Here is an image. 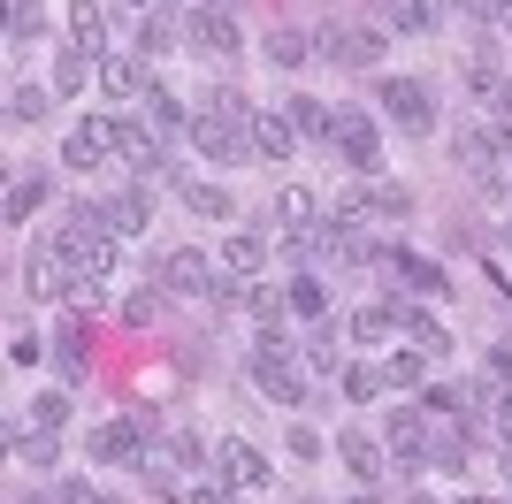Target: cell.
<instances>
[{
  "label": "cell",
  "mask_w": 512,
  "mask_h": 504,
  "mask_svg": "<svg viewBox=\"0 0 512 504\" xmlns=\"http://www.w3.org/2000/svg\"><path fill=\"white\" fill-rule=\"evenodd\" d=\"M306 504H321V497H306Z\"/></svg>",
  "instance_id": "cell-54"
},
{
  "label": "cell",
  "mask_w": 512,
  "mask_h": 504,
  "mask_svg": "<svg viewBox=\"0 0 512 504\" xmlns=\"http://www.w3.org/2000/svg\"><path fill=\"white\" fill-rule=\"evenodd\" d=\"M192 46L214 54V62H230V54H237V23L222 16V8H199V16H192Z\"/></svg>",
  "instance_id": "cell-17"
},
{
  "label": "cell",
  "mask_w": 512,
  "mask_h": 504,
  "mask_svg": "<svg viewBox=\"0 0 512 504\" xmlns=\"http://www.w3.org/2000/svg\"><path fill=\"white\" fill-rule=\"evenodd\" d=\"M46 31V16H39V0H8V46H31Z\"/></svg>",
  "instance_id": "cell-31"
},
{
  "label": "cell",
  "mask_w": 512,
  "mask_h": 504,
  "mask_svg": "<svg viewBox=\"0 0 512 504\" xmlns=\"http://www.w3.org/2000/svg\"><path fill=\"white\" fill-rule=\"evenodd\" d=\"M337 459L352 466V482H360V489H375V482H383V466H390V451L367 436V428H337Z\"/></svg>",
  "instance_id": "cell-10"
},
{
  "label": "cell",
  "mask_w": 512,
  "mask_h": 504,
  "mask_svg": "<svg viewBox=\"0 0 512 504\" xmlns=\"http://www.w3.org/2000/svg\"><path fill=\"white\" fill-rule=\"evenodd\" d=\"M283 115L299 123V138H329V107H321V100H306V92H299L291 107H283Z\"/></svg>",
  "instance_id": "cell-32"
},
{
  "label": "cell",
  "mask_w": 512,
  "mask_h": 504,
  "mask_svg": "<svg viewBox=\"0 0 512 504\" xmlns=\"http://www.w3.org/2000/svg\"><path fill=\"white\" fill-rule=\"evenodd\" d=\"M329 146H337L352 168H383V146H375V123H367L360 107H337V115H329Z\"/></svg>",
  "instance_id": "cell-5"
},
{
  "label": "cell",
  "mask_w": 512,
  "mask_h": 504,
  "mask_svg": "<svg viewBox=\"0 0 512 504\" xmlns=\"http://www.w3.org/2000/svg\"><path fill=\"white\" fill-rule=\"evenodd\" d=\"M199 459H207V443H199V436H169V466H199Z\"/></svg>",
  "instance_id": "cell-40"
},
{
  "label": "cell",
  "mask_w": 512,
  "mask_h": 504,
  "mask_svg": "<svg viewBox=\"0 0 512 504\" xmlns=\"http://www.w3.org/2000/svg\"><path fill=\"white\" fill-rule=\"evenodd\" d=\"M321 54L352 62V69H383V31H337V23H321Z\"/></svg>",
  "instance_id": "cell-11"
},
{
  "label": "cell",
  "mask_w": 512,
  "mask_h": 504,
  "mask_svg": "<svg viewBox=\"0 0 512 504\" xmlns=\"http://www.w3.org/2000/svg\"><path fill=\"white\" fill-rule=\"evenodd\" d=\"M306 367H314V375H344V367H337V336H329V329L306 336Z\"/></svg>",
  "instance_id": "cell-34"
},
{
  "label": "cell",
  "mask_w": 512,
  "mask_h": 504,
  "mask_svg": "<svg viewBox=\"0 0 512 504\" xmlns=\"http://www.w3.org/2000/svg\"><path fill=\"white\" fill-rule=\"evenodd\" d=\"M31 420H39V428H69V398L62 390H39V398H31Z\"/></svg>",
  "instance_id": "cell-37"
},
{
  "label": "cell",
  "mask_w": 512,
  "mask_h": 504,
  "mask_svg": "<svg viewBox=\"0 0 512 504\" xmlns=\"http://www.w3.org/2000/svg\"><path fill=\"white\" fill-rule=\"evenodd\" d=\"M107 153H115V115H85V123L62 138V161L69 168H100Z\"/></svg>",
  "instance_id": "cell-8"
},
{
  "label": "cell",
  "mask_w": 512,
  "mask_h": 504,
  "mask_svg": "<svg viewBox=\"0 0 512 504\" xmlns=\"http://www.w3.org/2000/svg\"><path fill=\"white\" fill-rule=\"evenodd\" d=\"M62 504H123V497H107V489H92V482H69Z\"/></svg>",
  "instance_id": "cell-43"
},
{
  "label": "cell",
  "mask_w": 512,
  "mask_h": 504,
  "mask_svg": "<svg viewBox=\"0 0 512 504\" xmlns=\"http://www.w3.org/2000/svg\"><path fill=\"white\" fill-rule=\"evenodd\" d=\"M214 474H222V482H230V489H245V497L276 482V466L260 459V451H253V443H245V436H222V443H214Z\"/></svg>",
  "instance_id": "cell-4"
},
{
  "label": "cell",
  "mask_w": 512,
  "mask_h": 504,
  "mask_svg": "<svg viewBox=\"0 0 512 504\" xmlns=\"http://www.w3.org/2000/svg\"><path fill=\"white\" fill-rule=\"evenodd\" d=\"M85 443H92V459H100V466H138V459H146V443H138L130 420H100Z\"/></svg>",
  "instance_id": "cell-13"
},
{
  "label": "cell",
  "mask_w": 512,
  "mask_h": 504,
  "mask_svg": "<svg viewBox=\"0 0 512 504\" xmlns=\"http://www.w3.org/2000/svg\"><path fill=\"white\" fill-rule=\"evenodd\" d=\"M199 8H214V0H199Z\"/></svg>",
  "instance_id": "cell-53"
},
{
  "label": "cell",
  "mask_w": 512,
  "mask_h": 504,
  "mask_svg": "<svg viewBox=\"0 0 512 504\" xmlns=\"http://www.w3.org/2000/svg\"><path fill=\"white\" fill-rule=\"evenodd\" d=\"M406 344H413L421 359H444V352H451V329H444L436 314H413V306H406Z\"/></svg>",
  "instance_id": "cell-23"
},
{
  "label": "cell",
  "mask_w": 512,
  "mask_h": 504,
  "mask_svg": "<svg viewBox=\"0 0 512 504\" xmlns=\"http://www.w3.org/2000/svg\"><path fill=\"white\" fill-rule=\"evenodd\" d=\"M383 375H390V390H421V382H428V359L406 344V352H390V359H383Z\"/></svg>",
  "instance_id": "cell-29"
},
{
  "label": "cell",
  "mask_w": 512,
  "mask_h": 504,
  "mask_svg": "<svg viewBox=\"0 0 512 504\" xmlns=\"http://www.w3.org/2000/svg\"><path fill=\"white\" fill-rule=\"evenodd\" d=\"M375 16L390 31H406V39H428L436 31V0H375Z\"/></svg>",
  "instance_id": "cell-18"
},
{
  "label": "cell",
  "mask_w": 512,
  "mask_h": 504,
  "mask_svg": "<svg viewBox=\"0 0 512 504\" xmlns=\"http://www.w3.org/2000/svg\"><path fill=\"white\" fill-rule=\"evenodd\" d=\"M115 321H123V329H153V321H161V291H153V283H146V291H130L123 306H115Z\"/></svg>",
  "instance_id": "cell-28"
},
{
  "label": "cell",
  "mask_w": 512,
  "mask_h": 504,
  "mask_svg": "<svg viewBox=\"0 0 512 504\" xmlns=\"http://www.w3.org/2000/svg\"><path fill=\"white\" fill-rule=\"evenodd\" d=\"M184 207H192V214H214V222H230L237 199H230L222 184H207V176H192V184H184Z\"/></svg>",
  "instance_id": "cell-27"
},
{
  "label": "cell",
  "mask_w": 512,
  "mask_h": 504,
  "mask_svg": "<svg viewBox=\"0 0 512 504\" xmlns=\"http://www.w3.org/2000/svg\"><path fill=\"white\" fill-rule=\"evenodd\" d=\"M490 375H497V382L512 390V352H490Z\"/></svg>",
  "instance_id": "cell-47"
},
{
  "label": "cell",
  "mask_w": 512,
  "mask_h": 504,
  "mask_svg": "<svg viewBox=\"0 0 512 504\" xmlns=\"http://www.w3.org/2000/svg\"><path fill=\"white\" fill-rule=\"evenodd\" d=\"M451 161L467 168L482 191H505V168H497V146H490V130H459L451 138Z\"/></svg>",
  "instance_id": "cell-9"
},
{
  "label": "cell",
  "mask_w": 512,
  "mask_h": 504,
  "mask_svg": "<svg viewBox=\"0 0 512 504\" xmlns=\"http://www.w3.org/2000/svg\"><path fill=\"white\" fill-rule=\"evenodd\" d=\"M467 92H474L482 107H497V115H512V77H505L497 62H467Z\"/></svg>",
  "instance_id": "cell-19"
},
{
  "label": "cell",
  "mask_w": 512,
  "mask_h": 504,
  "mask_svg": "<svg viewBox=\"0 0 512 504\" xmlns=\"http://www.w3.org/2000/svg\"><path fill=\"white\" fill-rule=\"evenodd\" d=\"M459 8H467V16H497V0H459Z\"/></svg>",
  "instance_id": "cell-48"
},
{
  "label": "cell",
  "mask_w": 512,
  "mask_h": 504,
  "mask_svg": "<svg viewBox=\"0 0 512 504\" xmlns=\"http://www.w3.org/2000/svg\"><path fill=\"white\" fill-rule=\"evenodd\" d=\"M54 92H85V46H69L62 69H54Z\"/></svg>",
  "instance_id": "cell-38"
},
{
  "label": "cell",
  "mask_w": 512,
  "mask_h": 504,
  "mask_svg": "<svg viewBox=\"0 0 512 504\" xmlns=\"http://www.w3.org/2000/svg\"><path fill=\"white\" fill-rule=\"evenodd\" d=\"M482 130H490V146H497V153H512V115H497V123H482Z\"/></svg>",
  "instance_id": "cell-46"
},
{
  "label": "cell",
  "mask_w": 512,
  "mask_h": 504,
  "mask_svg": "<svg viewBox=\"0 0 512 504\" xmlns=\"http://www.w3.org/2000/svg\"><path fill=\"white\" fill-rule=\"evenodd\" d=\"M245 130H253V153H260V161H283V153L299 146V123H291V115H276V107H268V115H253Z\"/></svg>",
  "instance_id": "cell-16"
},
{
  "label": "cell",
  "mask_w": 512,
  "mask_h": 504,
  "mask_svg": "<svg viewBox=\"0 0 512 504\" xmlns=\"http://www.w3.org/2000/svg\"><path fill=\"white\" fill-rule=\"evenodd\" d=\"M146 107H153V123H161V130H184V123H192V115L169 100V84H146Z\"/></svg>",
  "instance_id": "cell-35"
},
{
  "label": "cell",
  "mask_w": 512,
  "mask_h": 504,
  "mask_svg": "<svg viewBox=\"0 0 512 504\" xmlns=\"http://www.w3.org/2000/svg\"><path fill=\"white\" fill-rule=\"evenodd\" d=\"M260 268H268V245H260L253 230H237L230 245H222V275H237V283H253Z\"/></svg>",
  "instance_id": "cell-21"
},
{
  "label": "cell",
  "mask_w": 512,
  "mask_h": 504,
  "mask_svg": "<svg viewBox=\"0 0 512 504\" xmlns=\"http://www.w3.org/2000/svg\"><path fill=\"white\" fill-rule=\"evenodd\" d=\"M100 84L115 92V100H138L153 77H138V62H130V54H100Z\"/></svg>",
  "instance_id": "cell-25"
},
{
  "label": "cell",
  "mask_w": 512,
  "mask_h": 504,
  "mask_svg": "<svg viewBox=\"0 0 512 504\" xmlns=\"http://www.w3.org/2000/svg\"><path fill=\"white\" fill-rule=\"evenodd\" d=\"M268 62H276V69H299L306 62V39H299V31H268Z\"/></svg>",
  "instance_id": "cell-36"
},
{
  "label": "cell",
  "mask_w": 512,
  "mask_h": 504,
  "mask_svg": "<svg viewBox=\"0 0 512 504\" xmlns=\"http://www.w3.org/2000/svg\"><path fill=\"white\" fill-rule=\"evenodd\" d=\"M497 436H505V451H512V405H505V413H497Z\"/></svg>",
  "instance_id": "cell-49"
},
{
  "label": "cell",
  "mask_w": 512,
  "mask_h": 504,
  "mask_svg": "<svg viewBox=\"0 0 512 504\" xmlns=\"http://www.w3.org/2000/svg\"><path fill=\"white\" fill-rule=\"evenodd\" d=\"M428 459L444 466V474H459V466H467V443H428Z\"/></svg>",
  "instance_id": "cell-42"
},
{
  "label": "cell",
  "mask_w": 512,
  "mask_h": 504,
  "mask_svg": "<svg viewBox=\"0 0 512 504\" xmlns=\"http://www.w3.org/2000/svg\"><path fill=\"white\" fill-rule=\"evenodd\" d=\"M46 115V92L39 84H16V92H8V123H39Z\"/></svg>",
  "instance_id": "cell-33"
},
{
  "label": "cell",
  "mask_w": 512,
  "mask_h": 504,
  "mask_svg": "<svg viewBox=\"0 0 512 504\" xmlns=\"http://www.w3.org/2000/svg\"><path fill=\"white\" fill-rule=\"evenodd\" d=\"M352 336H360V344H390V336H406V306H360V314H352Z\"/></svg>",
  "instance_id": "cell-22"
},
{
  "label": "cell",
  "mask_w": 512,
  "mask_h": 504,
  "mask_svg": "<svg viewBox=\"0 0 512 504\" xmlns=\"http://www.w3.org/2000/svg\"><path fill=\"white\" fill-rule=\"evenodd\" d=\"M23 291H31V298H46V306H54V298H77V275L62 268V252L46 245V252H31V268H23Z\"/></svg>",
  "instance_id": "cell-12"
},
{
  "label": "cell",
  "mask_w": 512,
  "mask_h": 504,
  "mask_svg": "<svg viewBox=\"0 0 512 504\" xmlns=\"http://www.w3.org/2000/svg\"><path fill=\"white\" fill-rule=\"evenodd\" d=\"M291 451H299V459H321V428H291Z\"/></svg>",
  "instance_id": "cell-45"
},
{
  "label": "cell",
  "mask_w": 512,
  "mask_h": 504,
  "mask_svg": "<svg viewBox=\"0 0 512 504\" xmlns=\"http://www.w3.org/2000/svg\"><path fill=\"white\" fill-rule=\"evenodd\" d=\"M69 39L85 46V54H100V46H107V16L92 8V0H77V8H69Z\"/></svg>",
  "instance_id": "cell-26"
},
{
  "label": "cell",
  "mask_w": 512,
  "mask_h": 504,
  "mask_svg": "<svg viewBox=\"0 0 512 504\" xmlns=\"http://www.w3.org/2000/svg\"><path fill=\"white\" fill-rule=\"evenodd\" d=\"M23 504H54V497H23Z\"/></svg>",
  "instance_id": "cell-51"
},
{
  "label": "cell",
  "mask_w": 512,
  "mask_h": 504,
  "mask_svg": "<svg viewBox=\"0 0 512 504\" xmlns=\"http://www.w3.org/2000/svg\"><path fill=\"white\" fill-rule=\"evenodd\" d=\"M222 497H230V482H222V474H214V482H192V489H184V504H222Z\"/></svg>",
  "instance_id": "cell-41"
},
{
  "label": "cell",
  "mask_w": 512,
  "mask_h": 504,
  "mask_svg": "<svg viewBox=\"0 0 512 504\" xmlns=\"http://www.w3.org/2000/svg\"><path fill=\"white\" fill-rule=\"evenodd\" d=\"M184 138H192V146H199V153H207V161H214V168H237V161H260V153H253V138H237V123H230V115H214V107H199L192 123H184Z\"/></svg>",
  "instance_id": "cell-2"
},
{
  "label": "cell",
  "mask_w": 512,
  "mask_h": 504,
  "mask_svg": "<svg viewBox=\"0 0 512 504\" xmlns=\"http://www.w3.org/2000/svg\"><path fill=\"white\" fill-rule=\"evenodd\" d=\"M505 245H512V230H505Z\"/></svg>",
  "instance_id": "cell-55"
},
{
  "label": "cell",
  "mask_w": 512,
  "mask_h": 504,
  "mask_svg": "<svg viewBox=\"0 0 512 504\" xmlns=\"http://www.w3.org/2000/svg\"><path fill=\"white\" fill-rule=\"evenodd\" d=\"M375 260H383V268L398 275V283H413V291H428V298L444 291V268H428L421 252H406V245H375Z\"/></svg>",
  "instance_id": "cell-14"
},
{
  "label": "cell",
  "mask_w": 512,
  "mask_h": 504,
  "mask_svg": "<svg viewBox=\"0 0 512 504\" xmlns=\"http://www.w3.org/2000/svg\"><path fill=\"white\" fill-rule=\"evenodd\" d=\"M383 390H390V375H383V367H367V359H352V367H344V398H383Z\"/></svg>",
  "instance_id": "cell-30"
},
{
  "label": "cell",
  "mask_w": 512,
  "mask_h": 504,
  "mask_svg": "<svg viewBox=\"0 0 512 504\" xmlns=\"http://www.w3.org/2000/svg\"><path fill=\"white\" fill-rule=\"evenodd\" d=\"M276 222H283V237L314 230V184H291V191H276Z\"/></svg>",
  "instance_id": "cell-24"
},
{
  "label": "cell",
  "mask_w": 512,
  "mask_h": 504,
  "mask_svg": "<svg viewBox=\"0 0 512 504\" xmlns=\"http://www.w3.org/2000/svg\"><path fill=\"white\" fill-rule=\"evenodd\" d=\"M413 504H436V497H413Z\"/></svg>",
  "instance_id": "cell-52"
},
{
  "label": "cell",
  "mask_w": 512,
  "mask_h": 504,
  "mask_svg": "<svg viewBox=\"0 0 512 504\" xmlns=\"http://www.w3.org/2000/svg\"><path fill=\"white\" fill-rule=\"evenodd\" d=\"M161 291L207 298V306H230V298H245V283H237V275H222L199 245H176V252H161Z\"/></svg>",
  "instance_id": "cell-1"
},
{
  "label": "cell",
  "mask_w": 512,
  "mask_h": 504,
  "mask_svg": "<svg viewBox=\"0 0 512 504\" xmlns=\"http://www.w3.org/2000/svg\"><path fill=\"white\" fill-rule=\"evenodd\" d=\"M383 436H390V451H398L406 466H421V459H428V420H421V405H398Z\"/></svg>",
  "instance_id": "cell-15"
},
{
  "label": "cell",
  "mask_w": 512,
  "mask_h": 504,
  "mask_svg": "<svg viewBox=\"0 0 512 504\" xmlns=\"http://www.w3.org/2000/svg\"><path fill=\"white\" fill-rule=\"evenodd\" d=\"M138 46H146V54H161V46H169V23H161V16H146V31H138Z\"/></svg>",
  "instance_id": "cell-44"
},
{
  "label": "cell",
  "mask_w": 512,
  "mask_h": 504,
  "mask_svg": "<svg viewBox=\"0 0 512 504\" xmlns=\"http://www.w3.org/2000/svg\"><path fill=\"white\" fill-rule=\"evenodd\" d=\"M291 306H299V314H329V298H321V283H306V275L291 283Z\"/></svg>",
  "instance_id": "cell-39"
},
{
  "label": "cell",
  "mask_w": 512,
  "mask_h": 504,
  "mask_svg": "<svg viewBox=\"0 0 512 504\" xmlns=\"http://www.w3.org/2000/svg\"><path fill=\"white\" fill-rule=\"evenodd\" d=\"M375 92H383V107H390V123H398V130H436V100H428V84L383 77Z\"/></svg>",
  "instance_id": "cell-6"
},
{
  "label": "cell",
  "mask_w": 512,
  "mask_h": 504,
  "mask_svg": "<svg viewBox=\"0 0 512 504\" xmlns=\"http://www.w3.org/2000/svg\"><path fill=\"white\" fill-rule=\"evenodd\" d=\"M46 168H23V176H8V222H31V214L46 207Z\"/></svg>",
  "instance_id": "cell-20"
},
{
  "label": "cell",
  "mask_w": 512,
  "mask_h": 504,
  "mask_svg": "<svg viewBox=\"0 0 512 504\" xmlns=\"http://www.w3.org/2000/svg\"><path fill=\"white\" fill-rule=\"evenodd\" d=\"M100 230L146 237V230H153V191H146V184H138V191H107V199H100Z\"/></svg>",
  "instance_id": "cell-7"
},
{
  "label": "cell",
  "mask_w": 512,
  "mask_h": 504,
  "mask_svg": "<svg viewBox=\"0 0 512 504\" xmlns=\"http://www.w3.org/2000/svg\"><path fill=\"white\" fill-rule=\"evenodd\" d=\"M253 390H260L268 405H306V375L291 367V352H283V344H260V352H253Z\"/></svg>",
  "instance_id": "cell-3"
},
{
  "label": "cell",
  "mask_w": 512,
  "mask_h": 504,
  "mask_svg": "<svg viewBox=\"0 0 512 504\" xmlns=\"http://www.w3.org/2000/svg\"><path fill=\"white\" fill-rule=\"evenodd\" d=\"M344 504H383V497H375V489H367V497H344Z\"/></svg>",
  "instance_id": "cell-50"
}]
</instances>
